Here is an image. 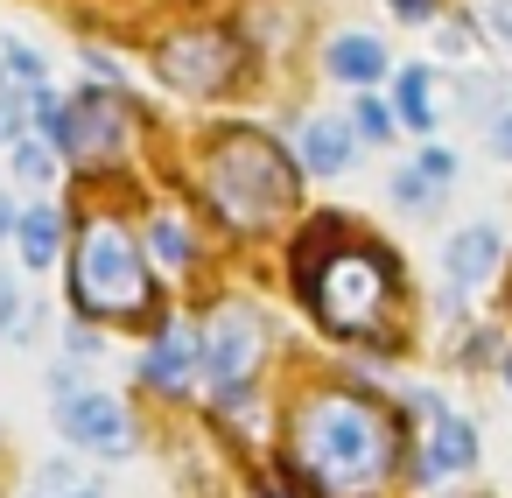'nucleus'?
Wrapping results in <instances>:
<instances>
[{"instance_id":"1","label":"nucleus","mask_w":512,"mask_h":498,"mask_svg":"<svg viewBox=\"0 0 512 498\" xmlns=\"http://www.w3.org/2000/svg\"><path fill=\"white\" fill-rule=\"evenodd\" d=\"M393 414L365 393H316L295 407V463L330 491V498H365L393 470Z\"/></svg>"},{"instance_id":"2","label":"nucleus","mask_w":512,"mask_h":498,"mask_svg":"<svg viewBox=\"0 0 512 498\" xmlns=\"http://www.w3.org/2000/svg\"><path fill=\"white\" fill-rule=\"evenodd\" d=\"M204 190H211V204H218L239 232H260V225H274V218L295 204L302 176H295V162H288L274 141H260V134H225L218 155H211Z\"/></svg>"},{"instance_id":"3","label":"nucleus","mask_w":512,"mask_h":498,"mask_svg":"<svg viewBox=\"0 0 512 498\" xmlns=\"http://www.w3.org/2000/svg\"><path fill=\"white\" fill-rule=\"evenodd\" d=\"M309 302H316V323L337 330V337H365L386 323V302H393V267L386 253L372 246H337L309 267Z\"/></svg>"},{"instance_id":"4","label":"nucleus","mask_w":512,"mask_h":498,"mask_svg":"<svg viewBox=\"0 0 512 498\" xmlns=\"http://www.w3.org/2000/svg\"><path fill=\"white\" fill-rule=\"evenodd\" d=\"M71 295L85 316H141L148 309V267L127 225L92 218L78 239V267H71Z\"/></svg>"},{"instance_id":"5","label":"nucleus","mask_w":512,"mask_h":498,"mask_svg":"<svg viewBox=\"0 0 512 498\" xmlns=\"http://www.w3.org/2000/svg\"><path fill=\"white\" fill-rule=\"evenodd\" d=\"M232 71H239V43H232V36H211V29L176 36V43L162 50V78H169L176 92H218Z\"/></svg>"},{"instance_id":"6","label":"nucleus","mask_w":512,"mask_h":498,"mask_svg":"<svg viewBox=\"0 0 512 498\" xmlns=\"http://www.w3.org/2000/svg\"><path fill=\"white\" fill-rule=\"evenodd\" d=\"M57 421H64V435H71L78 449H92V456H127V449H134L127 407H120L113 393H64V400H57Z\"/></svg>"},{"instance_id":"7","label":"nucleus","mask_w":512,"mask_h":498,"mask_svg":"<svg viewBox=\"0 0 512 498\" xmlns=\"http://www.w3.org/2000/svg\"><path fill=\"white\" fill-rule=\"evenodd\" d=\"M120 141H127V113H120V99H106V92H85L78 106H64V155H78V162H106V155H120Z\"/></svg>"},{"instance_id":"8","label":"nucleus","mask_w":512,"mask_h":498,"mask_svg":"<svg viewBox=\"0 0 512 498\" xmlns=\"http://www.w3.org/2000/svg\"><path fill=\"white\" fill-rule=\"evenodd\" d=\"M253 358H260V323H253L246 309H225V316L211 323V337H197V365L218 379V393H232V386L253 372Z\"/></svg>"},{"instance_id":"9","label":"nucleus","mask_w":512,"mask_h":498,"mask_svg":"<svg viewBox=\"0 0 512 498\" xmlns=\"http://www.w3.org/2000/svg\"><path fill=\"white\" fill-rule=\"evenodd\" d=\"M414 407L435 421V435H428V449H421L414 477H421V484H435V477H449V470H470V463H477V428H470V421H456V414H442V407H435V393H414Z\"/></svg>"},{"instance_id":"10","label":"nucleus","mask_w":512,"mask_h":498,"mask_svg":"<svg viewBox=\"0 0 512 498\" xmlns=\"http://www.w3.org/2000/svg\"><path fill=\"white\" fill-rule=\"evenodd\" d=\"M190 372H197V330H190V323H169V330L148 344L141 379H148V386H162V393H183V386H190Z\"/></svg>"},{"instance_id":"11","label":"nucleus","mask_w":512,"mask_h":498,"mask_svg":"<svg viewBox=\"0 0 512 498\" xmlns=\"http://www.w3.org/2000/svg\"><path fill=\"white\" fill-rule=\"evenodd\" d=\"M442 267L456 288H484L491 267H498V225H463L449 246H442Z\"/></svg>"},{"instance_id":"12","label":"nucleus","mask_w":512,"mask_h":498,"mask_svg":"<svg viewBox=\"0 0 512 498\" xmlns=\"http://www.w3.org/2000/svg\"><path fill=\"white\" fill-rule=\"evenodd\" d=\"M330 78H337V85H379V78H386L379 36H337V43H330Z\"/></svg>"},{"instance_id":"13","label":"nucleus","mask_w":512,"mask_h":498,"mask_svg":"<svg viewBox=\"0 0 512 498\" xmlns=\"http://www.w3.org/2000/svg\"><path fill=\"white\" fill-rule=\"evenodd\" d=\"M351 162V127L344 120H309L302 127V176H337Z\"/></svg>"},{"instance_id":"14","label":"nucleus","mask_w":512,"mask_h":498,"mask_svg":"<svg viewBox=\"0 0 512 498\" xmlns=\"http://www.w3.org/2000/svg\"><path fill=\"white\" fill-rule=\"evenodd\" d=\"M15 239H22V260H29V267H50V260H57V246H64V218H57L50 204L15 211Z\"/></svg>"},{"instance_id":"15","label":"nucleus","mask_w":512,"mask_h":498,"mask_svg":"<svg viewBox=\"0 0 512 498\" xmlns=\"http://www.w3.org/2000/svg\"><path fill=\"white\" fill-rule=\"evenodd\" d=\"M400 127H414V134L435 127V99H428V71H421V64L400 71Z\"/></svg>"},{"instance_id":"16","label":"nucleus","mask_w":512,"mask_h":498,"mask_svg":"<svg viewBox=\"0 0 512 498\" xmlns=\"http://www.w3.org/2000/svg\"><path fill=\"white\" fill-rule=\"evenodd\" d=\"M505 78H463V113L470 120H498V106H505Z\"/></svg>"},{"instance_id":"17","label":"nucleus","mask_w":512,"mask_h":498,"mask_svg":"<svg viewBox=\"0 0 512 498\" xmlns=\"http://www.w3.org/2000/svg\"><path fill=\"white\" fill-rule=\"evenodd\" d=\"M8 148H15V176H22V183H50V176H57L50 141H29V134H22V141H8Z\"/></svg>"},{"instance_id":"18","label":"nucleus","mask_w":512,"mask_h":498,"mask_svg":"<svg viewBox=\"0 0 512 498\" xmlns=\"http://www.w3.org/2000/svg\"><path fill=\"white\" fill-rule=\"evenodd\" d=\"M0 57H8V78H15V85H29V92L43 85V57H36L22 36H8V43H0Z\"/></svg>"},{"instance_id":"19","label":"nucleus","mask_w":512,"mask_h":498,"mask_svg":"<svg viewBox=\"0 0 512 498\" xmlns=\"http://www.w3.org/2000/svg\"><path fill=\"white\" fill-rule=\"evenodd\" d=\"M148 246H155V260H162V267H183V260H190V239H183V225H169V218H155Z\"/></svg>"},{"instance_id":"20","label":"nucleus","mask_w":512,"mask_h":498,"mask_svg":"<svg viewBox=\"0 0 512 498\" xmlns=\"http://www.w3.org/2000/svg\"><path fill=\"white\" fill-rule=\"evenodd\" d=\"M393 204H407V211H428V204H435V183H428L421 169H400V176H393Z\"/></svg>"},{"instance_id":"21","label":"nucleus","mask_w":512,"mask_h":498,"mask_svg":"<svg viewBox=\"0 0 512 498\" xmlns=\"http://www.w3.org/2000/svg\"><path fill=\"white\" fill-rule=\"evenodd\" d=\"M393 134V113L379 99H358V141H386Z\"/></svg>"},{"instance_id":"22","label":"nucleus","mask_w":512,"mask_h":498,"mask_svg":"<svg viewBox=\"0 0 512 498\" xmlns=\"http://www.w3.org/2000/svg\"><path fill=\"white\" fill-rule=\"evenodd\" d=\"M414 169H421V176H428V183H435V190H442V183H449V176H456V162H449V155H442V148H421V162H414Z\"/></svg>"},{"instance_id":"23","label":"nucleus","mask_w":512,"mask_h":498,"mask_svg":"<svg viewBox=\"0 0 512 498\" xmlns=\"http://www.w3.org/2000/svg\"><path fill=\"white\" fill-rule=\"evenodd\" d=\"M0 141H22V99L0 92Z\"/></svg>"},{"instance_id":"24","label":"nucleus","mask_w":512,"mask_h":498,"mask_svg":"<svg viewBox=\"0 0 512 498\" xmlns=\"http://www.w3.org/2000/svg\"><path fill=\"white\" fill-rule=\"evenodd\" d=\"M15 316H22V295H15L8 274H0V330H15Z\"/></svg>"},{"instance_id":"25","label":"nucleus","mask_w":512,"mask_h":498,"mask_svg":"<svg viewBox=\"0 0 512 498\" xmlns=\"http://www.w3.org/2000/svg\"><path fill=\"white\" fill-rule=\"evenodd\" d=\"M491 148L512 162V113H498V120H491Z\"/></svg>"},{"instance_id":"26","label":"nucleus","mask_w":512,"mask_h":498,"mask_svg":"<svg viewBox=\"0 0 512 498\" xmlns=\"http://www.w3.org/2000/svg\"><path fill=\"white\" fill-rule=\"evenodd\" d=\"M393 15H400V22H428V15H435V0H393Z\"/></svg>"},{"instance_id":"27","label":"nucleus","mask_w":512,"mask_h":498,"mask_svg":"<svg viewBox=\"0 0 512 498\" xmlns=\"http://www.w3.org/2000/svg\"><path fill=\"white\" fill-rule=\"evenodd\" d=\"M484 8H491V29L512 43V0H484Z\"/></svg>"},{"instance_id":"28","label":"nucleus","mask_w":512,"mask_h":498,"mask_svg":"<svg viewBox=\"0 0 512 498\" xmlns=\"http://www.w3.org/2000/svg\"><path fill=\"white\" fill-rule=\"evenodd\" d=\"M0 239H15V204L0 197Z\"/></svg>"},{"instance_id":"29","label":"nucleus","mask_w":512,"mask_h":498,"mask_svg":"<svg viewBox=\"0 0 512 498\" xmlns=\"http://www.w3.org/2000/svg\"><path fill=\"white\" fill-rule=\"evenodd\" d=\"M267 498H288V491H267Z\"/></svg>"},{"instance_id":"30","label":"nucleus","mask_w":512,"mask_h":498,"mask_svg":"<svg viewBox=\"0 0 512 498\" xmlns=\"http://www.w3.org/2000/svg\"><path fill=\"white\" fill-rule=\"evenodd\" d=\"M505 379H512V358H505Z\"/></svg>"}]
</instances>
